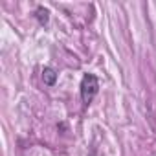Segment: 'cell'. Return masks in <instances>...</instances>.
Instances as JSON below:
<instances>
[{
  "label": "cell",
  "mask_w": 156,
  "mask_h": 156,
  "mask_svg": "<svg viewBox=\"0 0 156 156\" xmlns=\"http://www.w3.org/2000/svg\"><path fill=\"white\" fill-rule=\"evenodd\" d=\"M35 17H37V20H39L41 24H48V20H50V11H48L46 8L39 6V8L35 9Z\"/></svg>",
  "instance_id": "3957f363"
},
{
  "label": "cell",
  "mask_w": 156,
  "mask_h": 156,
  "mask_svg": "<svg viewBox=\"0 0 156 156\" xmlns=\"http://www.w3.org/2000/svg\"><path fill=\"white\" fill-rule=\"evenodd\" d=\"M81 99L83 103H92V99L96 98V94L99 92V81L94 73H85L81 79Z\"/></svg>",
  "instance_id": "6da1fadb"
},
{
  "label": "cell",
  "mask_w": 156,
  "mask_h": 156,
  "mask_svg": "<svg viewBox=\"0 0 156 156\" xmlns=\"http://www.w3.org/2000/svg\"><path fill=\"white\" fill-rule=\"evenodd\" d=\"M42 81H44V85L53 87V85H55V81H57V72H55L53 68L46 66V68L42 70Z\"/></svg>",
  "instance_id": "7a4b0ae2"
}]
</instances>
